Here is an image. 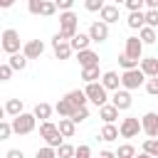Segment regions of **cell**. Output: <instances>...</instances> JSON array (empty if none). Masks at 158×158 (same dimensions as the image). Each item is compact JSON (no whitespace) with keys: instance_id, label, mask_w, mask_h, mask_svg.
I'll list each match as a JSON object with an SVG mask.
<instances>
[{"instance_id":"7dc6e473","label":"cell","mask_w":158,"mask_h":158,"mask_svg":"<svg viewBox=\"0 0 158 158\" xmlns=\"http://www.w3.org/2000/svg\"><path fill=\"white\" fill-rule=\"evenodd\" d=\"M99 158H116V153H111V151H101Z\"/></svg>"},{"instance_id":"8d00e7d4","label":"cell","mask_w":158,"mask_h":158,"mask_svg":"<svg viewBox=\"0 0 158 158\" xmlns=\"http://www.w3.org/2000/svg\"><path fill=\"white\" fill-rule=\"evenodd\" d=\"M10 133H15V128H12V121H2V123H0V141L10 138Z\"/></svg>"},{"instance_id":"74e56055","label":"cell","mask_w":158,"mask_h":158,"mask_svg":"<svg viewBox=\"0 0 158 158\" xmlns=\"http://www.w3.org/2000/svg\"><path fill=\"white\" fill-rule=\"evenodd\" d=\"M84 7L89 12H101L104 10V0H84Z\"/></svg>"},{"instance_id":"e0dca14e","label":"cell","mask_w":158,"mask_h":158,"mask_svg":"<svg viewBox=\"0 0 158 158\" xmlns=\"http://www.w3.org/2000/svg\"><path fill=\"white\" fill-rule=\"evenodd\" d=\"M99 17H101L106 25H111V22H118V5H104V10L99 12Z\"/></svg>"},{"instance_id":"7c38bea8","label":"cell","mask_w":158,"mask_h":158,"mask_svg":"<svg viewBox=\"0 0 158 158\" xmlns=\"http://www.w3.org/2000/svg\"><path fill=\"white\" fill-rule=\"evenodd\" d=\"M131 94H128V89H118V91H114V96H111V104L118 109V111H126V109H131Z\"/></svg>"},{"instance_id":"4316f807","label":"cell","mask_w":158,"mask_h":158,"mask_svg":"<svg viewBox=\"0 0 158 158\" xmlns=\"http://www.w3.org/2000/svg\"><path fill=\"white\" fill-rule=\"evenodd\" d=\"M7 64H10V67H12L15 72H22V69L27 67V57H25V54H20V52H17V54H10Z\"/></svg>"},{"instance_id":"816d5d0a","label":"cell","mask_w":158,"mask_h":158,"mask_svg":"<svg viewBox=\"0 0 158 158\" xmlns=\"http://www.w3.org/2000/svg\"><path fill=\"white\" fill-rule=\"evenodd\" d=\"M27 2H32V0H27Z\"/></svg>"},{"instance_id":"d590c367","label":"cell","mask_w":158,"mask_h":158,"mask_svg":"<svg viewBox=\"0 0 158 158\" xmlns=\"http://www.w3.org/2000/svg\"><path fill=\"white\" fill-rule=\"evenodd\" d=\"M54 12H57V5H54V0H42V10H40V15L49 17V15H54Z\"/></svg>"},{"instance_id":"9c48e42d","label":"cell","mask_w":158,"mask_h":158,"mask_svg":"<svg viewBox=\"0 0 158 158\" xmlns=\"http://www.w3.org/2000/svg\"><path fill=\"white\" fill-rule=\"evenodd\" d=\"M123 54H128L131 59L141 62L143 59V42H141V37H128L126 40V47H123Z\"/></svg>"},{"instance_id":"7bdbcfd3","label":"cell","mask_w":158,"mask_h":158,"mask_svg":"<svg viewBox=\"0 0 158 158\" xmlns=\"http://www.w3.org/2000/svg\"><path fill=\"white\" fill-rule=\"evenodd\" d=\"M74 158H91V148L89 146H79L77 153H74Z\"/></svg>"},{"instance_id":"f35d334b","label":"cell","mask_w":158,"mask_h":158,"mask_svg":"<svg viewBox=\"0 0 158 158\" xmlns=\"http://www.w3.org/2000/svg\"><path fill=\"white\" fill-rule=\"evenodd\" d=\"M146 25L153 27V30L158 27V10H148V12H146Z\"/></svg>"},{"instance_id":"5b68a950","label":"cell","mask_w":158,"mask_h":158,"mask_svg":"<svg viewBox=\"0 0 158 158\" xmlns=\"http://www.w3.org/2000/svg\"><path fill=\"white\" fill-rule=\"evenodd\" d=\"M143 81H146V74L141 72V67H138V69H128V72L121 74V86L128 89V91H131V89H138Z\"/></svg>"},{"instance_id":"60d3db41","label":"cell","mask_w":158,"mask_h":158,"mask_svg":"<svg viewBox=\"0 0 158 158\" xmlns=\"http://www.w3.org/2000/svg\"><path fill=\"white\" fill-rule=\"evenodd\" d=\"M123 5H126V7L131 10V12H136V10H141V7L146 5V0H126Z\"/></svg>"},{"instance_id":"3957f363","label":"cell","mask_w":158,"mask_h":158,"mask_svg":"<svg viewBox=\"0 0 158 158\" xmlns=\"http://www.w3.org/2000/svg\"><path fill=\"white\" fill-rule=\"evenodd\" d=\"M35 126H37V116H35V114H25V111H22L20 116L12 118V128H15V133H20V136L32 133Z\"/></svg>"},{"instance_id":"83f0119b","label":"cell","mask_w":158,"mask_h":158,"mask_svg":"<svg viewBox=\"0 0 158 158\" xmlns=\"http://www.w3.org/2000/svg\"><path fill=\"white\" fill-rule=\"evenodd\" d=\"M32 114H35L37 118H42V121H49V116H52V106L42 101V104H37V106H35V111H32Z\"/></svg>"},{"instance_id":"e575fe53","label":"cell","mask_w":158,"mask_h":158,"mask_svg":"<svg viewBox=\"0 0 158 158\" xmlns=\"http://www.w3.org/2000/svg\"><path fill=\"white\" fill-rule=\"evenodd\" d=\"M35 158H57V148H52V146H42V148H37Z\"/></svg>"},{"instance_id":"ba28073f","label":"cell","mask_w":158,"mask_h":158,"mask_svg":"<svg viewBox=\"0 0 158 158\" xmlns=\"http://www.w3.org/2000/svg\"><path fill=\"white\" fill-rule=\"evenodd\" d=\"M52 49H54V57H57V59H69V54L74 52V49H72V44H69L59 32L52 37Z\"/></svg>"},{"instance_id":"5bb4252c","label":"cell","mask_w":158,"mask_h":158,"mask_svg":"<svg viewBox=\"0 0 158 158\" xmlns=\"http://www.w3.org/2000/svg\"><path fill=\"white\" fill-rule=\"evenodd\" d=\"M141 72H143L146 77L156 79V77H158V57H143V59H141Z\"/></svg>"},{"instance_id":"836d02e7","label":"cell","mask_w":158,"mask_h":158,"mask_svg":"<svg viewBox=\"0 0 158 158\" xmlns=\"http://www.w3.org/2000/svg\"><path fill=\"white\" fill-rule=\"evenodd\" d=\"M74 153H77V148L69 146V143H62V146L57 148V158H72Z\"/></svg>"},{"instance_id":"7a4b0ae2","label":"cell","mask_w":158,"mask_h":158,"mask_svg":"<svg viewBox=\"0 0 158 158\" xmlns=\"http://www.w3.org/2000/svg\"><path fill=\"white\" fill-rule=\"evenodd\" d=\"M40 136H42L44 143L52 146V148H59L62 141H64V136L59 133V126L52 123V121H42V123H40Z\"/></svg>"},{"instance_id":"44dd1931","label":"cell","mask_w":158,"mask_h":158,"mask_svg":"<svg viewBox=\"0 0 158 158\" xmlns=\"http://www.w3.org/2000/svg\"><path fill=\"white\" fill-rule=\"evenodd\" d=\"M79 64L81 67H99V54L91 49H84V52H79Z\"/></svg>"},{"instance_id":"ab89813d","label":"cell","mask_w":158,"mask_h":158,"mask_svg":"<svg viewBox=\"0 0 158 158\" xmlns=\"http://www.w3.org/2000/svg\"><path fill=\"white\" fill-rule=\"evenodd\" d=\"M12 72H15V69H12L10 64H2V67H0V81H7V79L12 77Z\"/></svg>"},{"instance_id":"277c9868","label":"cell","mask_w":158,"mask_h":158,"mask_svg":"<svg viewBox=\"0 0 158 158\" xmlns=\"http://www.w3.org/2000/svg\"><path fill=\"white\" fill-rule=\"evenodd\" d=\"M84 91H86L89 101H91V104H96V106H104V104L109 101V96H106V91H109V89H106V86H104L101 81L86 84V89H84Z\"/></svg>"},{"instance_id":"603a6c76","label":"cell","mask_w":158,"mask_h":158,"mask_svg":"<svg viewBox=\"0 0 158 158\" xmlns=\"http://www.w3.org/2000/svg\"><path fill=\"white\" fill-rule=\"evenodd\" d=\"M67 99L79 109V106H86V101H89V96H86V91H81V89H74V91H69L67 94Z\"/></svg>"},{"instance_id":"d6986e66","label":"cell","mask_w":158,"mask_h":158,"mask_svg":"<svg viewBox=\"0 0 158 158\" xmlns=\"http://www.w3.org/2000/svg\"><path fill=\"white\" fill-rule=\"evenodd\" d=\"M54 109H57V114H59L62 118H72V114H74V109H77V106L64 96V99H59V101H57V106H54Z\"/></svg>"},{"instance_id":"f1b7e54d","label":"cell","mask_w":158,"mask_h":158,"mask_svg":"<svg viewBox=\"0 0 158 158\" xmlns=\"http://www.w3.org/2000/svg\"><path fill=\"white\" fill-rule=\"evenodd\" d=\"M138 37H141V42H143V44H153V42H156V30L146 25V27L138 32Z\"/></svg>"},{"instance_id":"f546056e","label":"cell","mask_w":158,"mask_h":158,"mask_svg":"<svg viewBox=\"0 0 158 158\" xmlns=\"http://www.w3.org/2000/svg\"><path fill=\"white\" fill-rule=\"evenodd\" d=\"M118 64L123 67V72H128V69H138V62H136V59H131V57H128V54H123V52L118 54Z\"/></svg>"},{"instance_id":"ee69618b","label":"cell","mask_w":158,"mask_h":158,"mask_svg":"<svg viewBox=\"0 0 158 158\" xmlns=\"http://www.w3.org/2000/svg\"><path fill=\"white\" fill-rule=\"evenodd\" d=\"M54 5L62 10V12H67V10H72V5H74V0H54Z\"/></svg>"},{"instance_id":"f6af8a7d","label":"cell","mask_w":158,"mask_h":158,"mask_svg":"<svg viewBox=\"0 0 158 158\" xmlns=\"http://www.w3.org/2000/svg\"><path fill=\"white\" fill-rule=\"evenodd\" d=\"M5 158H25V153H22V151H20V148H10V151H7V156H5Z\"/></svg>"},{"instance_id":"cb8c5ba5","label":"cell","mask_w":158,"mask_h":158,"mask_svg":"<svg viewBox=\"0 0 158 158\" xmlns=\"http://www.w3.org/2000/svg\"><path fill=\"white\" fill-rule=\"evenodd\" d=\"M57 126H59V133H62L64 138H72V136H74V131H77V123H74L72 118H59V123H57Z\"/></svg>"},{"instance_id":"bcb514c9","label":"cell","mask_w":158,"mask_h":158,"mask_svg":"<svg viewBox=\"0 0 158 158\" xmlns=\"http://www.w3.org/2000/svg\"><path fill=\"white\" fill-rule=\"evenodd\" d=\"M146 7L148 10H158V0H146Z\"/></svg>"},{"instance_id":"1f68e13d","label":"cell","mask_w":158,"mask_h":158,"mask_svg":"<svg viewBox=\"0 0 158 158\" xmlns=\"http://www.w3.org/2000/svg\"><path fill=\"white\" fill-rule=\"evenodd\" d=\"M136 156V148L131 146V143H123V146H118V151H116V158H133Z\"/></svg>"},{"instance_id":"d4e9b609","label":"cell","mask_w":158,"mask_h":158,"mask_svg":"<svg viewBox=\"0 0 158 158\" xmlns=\"http://www.w3.org/2000/svg\"><path fill=\"white\" fill-rule=\"evenodd\" d=\"M101 141H118V136H121V131L114 126V123H104V128H101Z\"/></svg>"},{"instance_id":"f907efd6","label":"cell","mask_w":158,"mask_h":158,"mask_svg":"<svg viewBox=\"0 0 158 158\" xmlns=\"http://www.w3.org/2000/svg\"><path fill=\"white\" fill-rule=\"evenodd\" d=\"M118 2H126V0H116V5H118Z\"/></svg>"},{"instance_id":"ac0fdd59","label":"cell","mask_w":158,"mask_h":158,"mask_svg":"<svg viewBox=\"0 0 158 158\" xmlns=\"http://www.w3.org/2000/svg\"><path fill=\"white\" fill-rule=\"evenodd\" d=\"M101 84L109 89V91H118V84H121V77L116 74V72H104V77H101Z\"/></svg>"},{"instance_id":"52a82bcc","label":"cell","mask_w":158,"mask_h":158,"mask_svg":"<svg viewBox=\"0 0 158 158\" xmlns=\"http://www.w3.org/2000/svg\"><path fill=\"white\" fill-rule=\"evenodd\" d=\"M2 49L7 54H17L20 52V35H17V30H12V27L2 30Z\"/></svg>"},{"instance_id":"9a60e30c","label":"cell","mask_w":158,"mask_h":158,"mask_svg":"<svg viewBox=\"0 0 158 158\" xmlns=\"http://www.w3.org/2000/svg\"><path fill=\"white\" fill-rule=\"evenodd\" d=\"M126 25H128L131 30H138V32H141V30L146 27V12H143V10L131 12V15H128V20H126Z\"/></svg>"},{"instance_id":"30bf717a","label":"cell","mask_w":158,"mask_h":158,"mask_svg":"<svg viewBox=\"0 0 158 158\" xmlns=\"http://www.w3.org/2000/svg\"><path fill=\"white\" fill-rule=\"evenodd\" d=\"M141 126H143V133H146V136L156 138V136H158V111H148V114H143Z\"/></svg>"},{"instance_id":"681fc988","label":"cell","mask_w":158,"mask_h":158,"mask_svg":"<svg viewBox=\"0 0 158 158\" xmlns=\"http://www.w3.org/2000/svg\"><path fill=\"white\" fill-rule=\"evenodd\" d=\"M133 158H153V156H148L146 151H141V153H138V156H133Z\"/></svg>"},{"instance_id":"8992f818","label":"cell","mask_w":158,"mask_h":158,"mask_svg":"<svg viewBox=\"0 0 158 158\" xmlns=\"http://www.w3.org/2000/svg\"><path fill=\"white\" fill-rule=\"evenodd\" d=\"M118 131H121V138H136V136L143 131V126H141V121H138L136 116H126V118L121 121Z\"/></svg>"},{"instance_id":"b9f144b4","label":"cell","mask_w":158,"mask_h":158,"mask_svg":"<svg viewBox=\"0 0 158 158\" xmlns=\"http://www.w3.org/2000/svg\"><path fill=\"white\" fill-rule=\"evenodd\" d=\"M146 91H148V94H153V96H158V77L146 81Z\"/></svg>"},{"instance_id":"7402d4cb","label":"cell","mask_w":158,"mask_h":158,"mask_svg":"<svg viewBox=\"0 0 158 158\" xmlns=\"http://www.w3.org/2000/svg\"><path fill=\"white\" fill-rule=\"evenodd\" d=\"M104 74L99 72V67H81V79L86 81V84H94L96 79H101Z\"/></svg>"},{"instance_id":"ffe728a7","label":"cell","mask_w":158,"mask_h":158,"mask_svg":"<svg viewBox=\"0 0 158 158\" xmlns=\"http://www.w3.org/2000/svg\"><path fill=\"white\" fill-rule=\"evenodd\" d=\"M69 44H72V49H74V52H84V49H89L91 37H89V35H84V32H79V35H77V37H74Z\"/></svg>"},{"instance_id":"484cf974","label":"cell","mask_w":158,"mask_h":158,"mask_svg":"<svg viewBox=\"0 0 158 158\" xmlns=\"http://www.w3.org/2000/svg\"><path fill=\"white\" fill-rule=\"evenodd\" d=\"M5 114L12 116V118L20 116V114H22V101H20V99H7V101H5Z\"/></svg>"},{"instance_id":"c3c4849f","label":"cell","mask_w":158,"mask_h":158,"mask_svg":"<svg viewBox=\"0 0 158 158\" xmlns=\"http://www.w3.org/2000/svg\"><path fill=\"white\" fill-rule=\"evenodd\" d=\"M12 5H15V0H0V7H5V10L12 7Z\"/></svg>"},{"instance_id":"4dcf8cb0","label":"cell","mask_w":158,"mask_h":158,"mask_svg":"<svg viewBox=\"0 0 158 158\" xmlns=\"http://www.w3.org/2000/svg\"><path fill=\"white\" fill-rule=\"evenodd\" d=\"M143 151L153 158H158V138H146L143 141Z\"/></svg>"},{"instance_id":"2e32d148","label":"cell","mask_w":158,"mask_h":158,"mask_svg":"<svg viewBox=\"0 0 158 158\" xmlns=\"http://www.w3.org/2000/svg\"><path fill=\"white\" fill-rule=\"evenodd\" d=\"M99 116L104 118V123H114L118 118V109L114 104H104V106H99Z\"/></svg>"},{"instance_id":"8fae6325","label":"cell","mask_w":158,"mask_h":158,"mask_svg":"<svg viewBox=\"0 0 158 158\" xmlns=\"http://www.w3.org/2000/svg\"><path fill=\"white\" fill-rule=\"evenodd\" d=\"M89 37H91V42H104V40H109V25H106L104 20L91 22V27H89Z\"/></svg>"},{"instance_id":"d6a6232c","label":"cell","mask_w":158,"mask_h":158,"mask_svg":"<svg viewBox=\"0 0 158 158\" xmlns=\"http://www.w3.org/2000/svg\"><path fill=\"white\" fill-rule=\"evenodd\" d=\"M86 118H89V109H86V106L74 109V114H72V121H74V123H81V121H86Z\"/></svg>"},{"instance_id":"4fadbf2b","label":"cell","mask_w":158,"mask_h":158,"mask_svg":"<svg viewBox=\"0 0 158 158\" xmlns=\"http://www.w3.org/2000/svg\"><path fill=\"white\" fill-rule=\"evenodd\" d=\"M42 52H44V42H42V40H30V42H25V47H22V54H25L27 59H37Z\"/></svg>"},{"instance_id":"6da1fadb","label":"cell","mask_w":158,"mask_h":158,"mask_svg":"<svg viewBox=\"0 0 158 158\" xmlns=\"http://www.w3.org/2000/svg\"><path fill=\"white\" fill-rule=\"evenodd\" d=\"M77 25H79V17L72 12V10H67V12H59V35L67 40V42H72L79 32H77Z\"/></svg>"}]
</instances>
